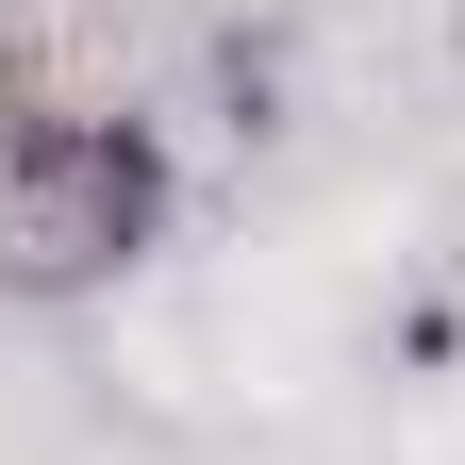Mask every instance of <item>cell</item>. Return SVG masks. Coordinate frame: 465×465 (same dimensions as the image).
<instances>
[{
    "label": "cell",
    "instance_id": "cell-1",
    "mask_svg": "<svg viewBox=\"0 0 465 465\" xmlns=\"http://www.w3.org/2000/svg\"><path fill=\"white\" fill-rule=\"evenodd\" d=\"M166 232H183V134L84 50H17L0 67V300H116Z\"/></svg>",
    "mask_w": 465,
    "mask_h": 465
}]
</instances>
